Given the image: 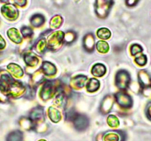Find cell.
Masks as SVG:
<instances>
[{"instance_id": "1", "label": "cell", "mask_w": 151, "mask_h": 141, "mask_svg": "<svg viewBox=\"0 0 151 141\" xmlns=\"http://www.w3.org/2000/svg\"><path fill=\"white\" fill-rule=\"evenodd\" d=\"M113 0H96L95 12L99 18L104 19L107 16L111 10Z\"/></svg>"}, {"instance_id": "2", "label": "cell", "mask_w": 151, "mask_h": 141, "mask_svg": "<svg viewBox=\"0 0 151 141\" xmlns=\"http://www.w3.org/2000/svg\"><path fill=\"white\" fill-rule=\"evenodd\" d=\"M1 12L2 15L8 20L14 21L19 16V11L17 7L11 4H7L3 5L1 8Z\"/></svg>"}, {"instance_id": "3", "label": "cell", "mask_w": 151, "mask_h": 141, "mask_svg": "<svg viewBox=\"0 0 151 141\" xmlns=\"http://www.w3.org/2000/svg\"><path fill=\"white\" fill-rule=\"evenodd\" d=\"M70 117H73V120L74 126H75L76 129L79 131H83L88 128L89 122H88V117L82 115H78V114H70Z\"/></svg>"}, {"instance_id": "4", "label": "cell", "mask_w": 151, "mask_h": 141, "mask_svg": "<svg viewBox=\"0 0 151 141\" xmlns=\"http://www.w3.org/2000/svg\"><path fill=\"white\" fill-rule=\"evenodd\" d=\"M130 81V75L127 72L121 71L116 75V84L119 88L124 89Z\"/></svg>"}, {"instance_id": "5", "label": "cell", "mask_w": 151, "mask_h": 141, "mask_svg": "<svg viewBox=\"0 0 151 141\" xmlns=\"http://www.w3.org/2000/svg\"><path fill=\"white\" fill-rule=\"evenodd\" d=\"M30 24L34 27H40L45 22V18L40 14H36L33 15L30 19Z\"/></svg>"}, {"instance_id": "6", "label": "cell", "mask_w": 151, "mask_h": 141, "mask_svg": "<svg viewBox=\"0 0 151 141\" xmlns=\"http://www.w3.org/2000/svg\"><path fill=\"white\" fill-rule=\"evenodd\" d=\"M117 101L118 103L124 107H130L132 104V101L131 98H130V96L125 94H123V93H119L118 95H116Z\"/></svg>"}, {"instance_id": "7", "label": "cell", "mask_w": 151, "mask_h": 141, "mask_svg": "<svg viewBox=\"0 0 151 141\" xmlns=\"http://www.w3.org/2000/svg\"><path fill=\"white\" fill-rule=\"evenodd\" d=\"M139 81H140L141 84L144 87H149L151 84V78L150 75H148L147 72L145 71H142L139 72Z\"/></svg>"}, {"instance_id": "8", "label": "cell", "mask_w": 151, "mask_h": 141, "mask_svg": "<svg viewBox=\"0 0 151 141\" xmlns=\"http://www.w3.org/2000/svg\"><path fill=\"white\" fill-rule=\"evenodd\" d=\"M106 72V68L101 64H97L95 66H93L92 69V73L95 76L101 77L104 75Z\"/></svg>"}, {"instance_id": "9", "label": "cell", "mask_w": 151, "mask_h": 141, "mask_svg": "<svg viewBox=\"0 0 151 141\" xmlns=\"http://www.w3.org/2000/svg\"><path fill=\"white\" fill-rule=\"evenodd\" d=\"M8 35L10 39L16 43H19L22 41L21 36L16 28H11L8 31Z\"/></svg>"}, {"instance_id": "10", "label": "cell", "mask_w": 151, "mask_h": 141, "mask_svg": "<svg viewBox=\"0 0 151 141\" xmlns=\"http://www.w3.org/2000/svg\"><path fill=\"white\" fill-rule=\"evenodd\" d=\"M22 133L20 131H14L7 137V141H22Z\"/></svg>"}, {"instance_id": "11", "label": "cell", "mask_w": 151, "mask_h": 141, "mask_svg": "<svg viewBox=\"0 0 151 141\" xmlns=\"http://www.w3.org/2000/svg\"><path fill=\"white\" fill-rule=\"evenodd\" d=\"M62 21H63V19H62V17L59 15H56L55 16H53V18L50 20V27L53 29H57L62 25Z\"/></svg>"}, {"instance_id": "12", "label": "cell", "mask_w": 151, "mask_h": 141, "mask_svg": "<svg viewBox=\"0 0 151 141\" xmlns=\"http://www.w3.org/2000/svg\"><path fill=\"white\" fill-rule=\"evenodd\" d=\"M43 69L47 75H53L56 73V67L49 62H45L43 64Z\"/></svg>"}, {"instance_id": "13", "label": "cell", "mask_w": 151, "mask_h": 141, "mask_svg": "<svg viewBox=\"0 0 151 141\" xmlns=\"http://www.w3.org/2000/svg\"><path fill=\"white\" fill-rule=\"evenodd\" d=\"M104 141H120V137L116 132H107L103 137Z\"/></svg>"}, {"instance_id": "14", "label": "cell", "mask_w": 151, "mask_h": 141, "mask_svg": "<svg viewBox=\"0 0 151 141\" xmlns=\"http://www.w3.org/2000/svg\"><path fill=\"white\" fill-rule=\"evenodd\" d=\"M99 87V81H97L96 79H93V78L90 80L88 85H87V89L89 92L96 91Z\"/></svg>"}, {"instance_id": "15", "label": "cell", "mask_w": 151, "mask_h": 141, "mask_svg": "<svg viewBox=\"0 0 151 141\" xmlns=\"http://www.w3.org/2000/svg\"><path fill=\"white\" fill-rule=\"evenodd\" d=\"M49 116H50V120H53L55 123L58 122L61 119L60 113L59 112V111L52 108V107L49 109Z\"/></svg>"}, {"instance_id": "16", "label": "cell", "mask_w": 151, "mask_h": 141, "mask_svg": "<svg viewBox=\"0 0 151 141\" xmlns=\"http://www.w3.org/2000/svg\"><path fill=\"white\" fill-rule=\"evenodd\" d=\"M110 31L107 28H100L97 31V36L101 39H107L110 37Z\"/></svg>"}, {"instance_id": "17", "label": "cell", "mask_w": 151, "mask_h": 141, "mask_svg": "<svg viewBox=\"0 0 151 141\" xmlns=\"http://www.w3.org/2000/svg\"><path fill=\"white\" fill-rule=\"evenodd\" d=\"M52 86L50 84H47L45 85V87H43L42 89V97L43 96V95H45V99H47V98H50V94L52 93V91H53V89H52Z\"/></svg>"}, {"instance_id": "18", "label": "cell", "mask_w": 151, "mask_h": 141, "mask_svg": "<svg viewBox=\"0 0 151 141\" xmlns=\"http://www.w3.org/2000/svg\"><path fill=\"white\" fill-rule=\"evenodd\" d=\"M24 60H25L26 63L27 64V65L28 64L29 65H36V64L38 63L37 58H36L34 55L31 54V53L27 55L25 57V59H24Z\"/></svg>"}, {"instance_id": "19", "label": "cell", "mask_w": 151, "mask_h": 141, "mask_svg": "<svg viewBox=\"0 0 151 141\" xmlns=\"http://www.w3.org/2000/svg\"><path fill=\"white\" fill-rule=\"evenodd\" d=\"M97 49L101 53H105L109 50L108 44L104 42H99L97 43Z\"/></svg>"}, {"instance_id": "20", "label": "cell", "mask_w": 151, "mask_h": 141, "mask_svg": "<svg viewBox=\"0 0 151 141\" xmlns=\"http://www.w3.org/2000/svg\"><path fill=\"white\" fill-rule=\"evenodd\" d=\"M42 116V110L40 108H36V110H34V111L32 112L31 115H30V117L33 120L41 118Z\"/></svg>"}, {"instance_id": "21", "label": "cell", "mask_w": 151, "mask_h": 141, "mask_svg": "<svg viewBox=\"0 0 151 141\" xmlns=\"http://www.w3.org/2000/svg\"><path fill=\"white\" fill-rule=\"evenodd\" d=\"M107 122H108L109 125L112 127H116V126H119V120L115 116H110L107 120Z\"/></svg>"}, {"instance_id": "22", "label": "cell", "mask_w": 151, "mask_h": 141, "mask_svg": "<svg viewBox=\"0 0 151 141\" xmlns=\"http://www.w3.org/2000/svg\"><path fill=\"white\" fill-rule=\"evenodd\" d=\"M21 31H22V35L24 36V37H28V36H32V34H33V30H32L30 27H27V26L23 27L22 28Z\"/></svg>"}, {"instance_id": "23", "label": "cell", "mask_w": 151, "mask_h": 141, "mask_svg": "<svg viewBox=\"0 0 151 141\" xmlns=\"http://www.w3.org/2000/svg\"><path fill=\"white\" fill-rule=\"evenodd\" d=\"M147 62V59L145 55H141L140 56L137 57L136 59V62L140 66H144V65L146 64Z\"/></svg>"}, {"instance_id": "24", "label": "cell", "mask_w": 151, "mask_h": 141, "mask_svg": "<svg viewBox=\"0 0 151 141\" xmlns=\"http://www.w3.org/2000/svg\"><path fill=\"white\" fill-rule=\"evenodd\" d=\"M142 51V47L140 45L133 44L131 47V53L133 55H136L138 53H140Z\"/></svg>"}, {"instance_id": "25", "label": "cell", "mask_w": 151, "mask_h": 141, "mask_svg": "<svg viewBox=\"0 0 151 141\" xmlns=\"http://www.w3.org/2000/svg\"><path fill=\"white\" fill-rule=\"evenodd\" d=\"M14 2L16 5H19V6L24 7L27 4V0H14Z\"/></svg>"}, {"instance_id": "26", "label": "cell", "mask_w": 151, "mask_h": 141, "mask_svg": "<svg viewBox=\"0 0 151 141\" xmlns=\"http://www.w3.org/2000/svg\"><path fill=\"white\" fill-rule=\"evenodd\" d=\"M139 0H126V4L127 6H134L138 3Z\"/></svg>"}, {"instance_id": "27", "label": "cell", "mask_w": 151, "mask_h": 141, "mask_svg": "<svg viewBox=\"0 0 151 141\" xmlns=\"http://www.w3.org/2000/svg\"><path fill=\"white\" fill-rule=\"evenodd\" d=\"M146 111H147L146 114H147V116L148 119H150V120H151V102L150 103V104L147 105V107Z\"/></svg>"}, {"instance_id": "28", "label": "cell", "mask_w": 151, "mask_h": 141, "mask_svg": "<svg viewBox=\"0 0 151 141\" xmlns=\"http://www.w3.org/2000/svg\"><path fill=\"white\" fill-rule=\"evenodd\" d=\"M5 46V40H4L3 39H2V37L1 36H0V49H2L4 48Z\"/></svg>"}, {"instance_id": "29", "label": "cell", "mask_w": 151, "mask_h": 141, "mask_svg": "<svg viewBox=\"0 0 151 141\" xmlns=\"http://www.w3.org/2000/svg\"><path fill=\"white\" fill-rule=\"evenodd\" d=\"M9 0H0V2H8Z\"/></svg>"}, {"instance_id": "30", "label": "cell", "mask_w": 151, "mask_h": 141, "mask_svg": "<svg viewBox=\"0 0 151 141\" xmlns=\"http://www.w3.org/2000/svg\"><path fill=\"white\" fill-rule=\"evenodd\" d=\"M40 141H45V140H40Z\"/></svg>"}]
</instances>
